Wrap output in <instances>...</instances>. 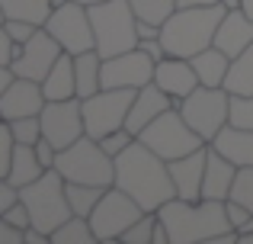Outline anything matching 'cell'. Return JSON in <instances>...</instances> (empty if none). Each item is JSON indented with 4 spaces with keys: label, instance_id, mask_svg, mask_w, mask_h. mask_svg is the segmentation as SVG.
Here are the masks:
<instances>
[{
    "label": "cell",
    "instance_id": "obj_1",
    "mask_svg": "<svg viewBox=\"0 0 253 244\" xmlns=\"http://www.w3.org/2000/svg\"><path fill=\"white\" fill-rule=\"evenodd\" d=\"M116 187L141 202L144 212H157L164 202H170L176 196V187H173L170 177V161L154 154L138 138L116 157Z\"/></svg>",
    "mask_w": 253,
    "mask_h": 244
},
{
    "label": "cell",
    "instance_id": "obj_2",
    "mask_svg": "<svg viewBox=\"0 0 253 244\" xmlns=\"http://www.w3.org/2000/svg\"><path fill=\"white\" fill-rule=\"evenodd\" d=\"M161 222L170 232V244H209L221 232H231L224 199H179L173 196L157 209Z\"/></svg>",
    "mask_w": 253,
    "mask_h": 244
},
{
    "label": "cell",
    "instance_id": "obj_3",
    "mask_svg": "<svg viewBox=\"0 0 253 244\" xmlns=\"http://www.w3.org/2000/svg\"><path fill=\"white\" fill-rule=\"evenodd\" d=\"M228 6L211 3V6H176V13L161 26V42L167 55L192 58L215 45V32L221 26Z\"/></svg>",
    "mask_w": 253,
    "mask_h": 244
},
{
    "label": "cell",
    "instance_id": "obj_4",
    "mask_svg": "<svg viewBox=\"0 0 253 244\" xmlns=\"http://www.w3.org/2000/svg\"><path fill=\"white\" fill-rule=\"evenodd\" d=\"M93 32H96V51L103 58L122 55V51L138 49V13L131 10L128 0H103L90 6Z\"/></svg>",
    "mask_w": 253,
    "mask_h": 244
},
{
    "label": "cell",
    "instance_id": "obj_5",
    "mask_svg": "<svg viewBox=\"0 0 253 244\" xmlns=\"http://www.w3.org/2000/svg\"><path fill=\"white\" fill-rule=\"evenodd\" d=\"M55 167L68 183H93V187H116V157L106 154L103 145L90 135H81L74 145L58 151Z\"/></svg>",
    "mask_w": 253,
    "mask_h": 244
},
{
    "label": "cell",
    "instance_id": "obj_6",
    "mask_svg": "<svg viewBox=\"0 0 253 244\" xmlns=\"http://www.w3.org/2000/svg\"><path fill=\"white\" fill-rule=\"evenodd\" d=\"M23 202L29 206L32 225L42 228L45 235L61 228L64 222L74 215L71 199H68V180L61 177L58 167H48L39 180H32L29 187H23Z\"/></svg>",
    "mask_w": 253,
    "mask_h": 244
},
{
    "label": "cell",
    "instance_id": "obj_7",
    "mask_svg": "<svg viewBox=\"0 0 253 244\" xmlns=\"http://www.w3.org/2000/svg\"><path fill=\"white\" fill-rule=\"evenodd\" d=\"M138 142H144L154 154H161L164 161H176V157H186V154H192V151H199L202 145H209L183 119V113H179L176 106L167 109L164 116H157V119L138 135Z\"/></svg>",
    "mask_w": 253,
    "mask_h": 244
},
{
    "label": "cell",
    "instance_id": "obj_8",
    "mask_svg": "<svg viewBox=\"0 0 253 244\" xmlns=\"http://www.w3.org/2000/svg\"><path fill=\"white\" fill-rule=\"evenodd\" d=\"M176 109L211 145L218 132L231 122V94L224 87H205V84H199L189 97L176 100Z\"/></svg>",
    "mask_w": 253,
    "mask_h": 244
},
{
    "label": "cell",
    "instance_id": "obj_9",
    "mask_svg": "<svg viewBox=\"0 0 253 244\" xmlns=\"http://www.w3.org/2000/svg\"><path fill=\"white\" fill-rule=\"evenodd\" d=\"M135 94H138V90H128V87H103L99 94L86 97V100H84V125H86V135L99 142L103 135L122 129V125L128 122Z\"/></svg>",
    "mask_w": 253,
    "mask_h": 244
},
{
    "label": "cell",
    "instance_id": "obj_10",
    "mask_svg": "<svg viewBox=\"0 0 253 244\" xmlns=\"http://www.w3.org/2000/svg\"><path fill=\"white\" fill-rule=\"evenodd\" d=\"M144 215L141 202L131 199L125 190L119 187H109L103 193V199L96 202V209L90 212V225H93V235L96 241H122V235L135 225L138 219Z\"/></svg>",
    "mask_w": 253,
    "mask_h": 244
},
{
    "label": "cell",
    "instance_id": "obj_11",
    "mask_svg": "<svg viewBox=\"0 0 253 244\" xmlns=\"http://www.w3.org/2000/svg\"><path fill=\"white\" fill-rule=\"evenodd\" d=\"M45 29L61 42L64 51L71 55H84V51L96 49V32H93V19H90V6L68 0L64 6H55V13L48 16Z\"/></svg>",
    "mask_w": 253,
    "mask_h": 244
},
{
    "label": "cell",
    "instance_id": "obj_12",
    "mask_svg": "<svg viewBox=\"0 0 253 244\" xmlns=\"http://www.w3.org/2000/svg\"><path fill=\"white\" fill-rule=\"evenodd\" d=\"M81 135H86L81 97L45 103V109H42V138H48V142L61 151V148H68V145H74Z\"/></svg>",
    "mask_w": 253,
    "mask_h": 244
},
{
    "label": "cell",
    "instance_id": "obj_13",
    "mask_svg": "<svg viewBox=\"0 0 253 244\" xmlns=\"http://www.w3.org/2000/svg\"><path fill=\"white\" fill-rule=\"evenodd\" d=\"M154 68L157 61L141 49L122 51V55L103 58V87H128V90H141L144 84L154 81Z\"/></svg>",
    "mask_w": 253,
    "mask_h": 244
},
{
    "label": "cell",
    "instance_id": "obj_14",
    "mask_svg": "<svg viewBox=\"0 0 253 244\" xmlns=\"http://www.w3.org/2000/svg\"><path fill=\"white\" fill-rule=\"evenodd\" d=\"M61 55H64L61 42H58V39L42 26V29H39L36 36L23 45L19 58L10 64V68L16 71L19 77H29V81H39V84H42L45 77L51 74V68L58 64V58H61Z\"/></svg>",
    "mask_w": 253,
    "mask_h": 244
},
{
    "label": "cell",
    "instance_id": "obj_15",
    "mask_svg": "<svg viewBox=\"0 0 253 244\" xmlns=\"http://www.w3.org/2000/svg\"><path fill=\"white\" fill-rule=\"evenodd\" d=\"M45 97L42 84L29 81V77H16V84H10L6 90H0V119H23V116H42Z\"/></svg>",
    "mask_w": 253,
    "mask_h": 244
},
{
    "label": "cell",
    "instance_id": "obj_16",
    "mask_svg": "<svg viewBox=\"0 0 253 244\" xmlns=\"http://www.w3.org/2000/svg\"><path fill=\"white\" fill-rule=\"evenodd\" d=\"M205 164H209V145L186 157L170 161V177L176 187L179 199H202V183H205Z\"/></svg>",
    "mask_w": 253,
    "mask_h": 244
},
{
    "label": "cell",
    "instance_id": "obj_17",
    "mask_svg": "<svg viewBox=\"0 0 253 244\" xmlns=\"http://www.w3.org/2000/svg\"><path fill=\"white\" fill-rule=\"evenodd\" d=\"M173 106H176V100H173L164 87H157V84L151 81V84H144V87L135 94V103H131V113H128V122L125 125H128L135 135H141L157 116H164Z\"/></svg>",
    "mask_w": 253,
    "mask_h": 244
},
{
    "label": "cell",
    "instance_id": "obj_18",
    "mask_svg": "<svg viewBox=\"0 0 253 244\" xmlns=\"http://www.w3.org/2000/svg\"><path fill=\"white\" fill-rule=\"evenodd\" d=\"M154 84L167 90L173 100H183V97H189L192 90L199 87V74H196L189 58L167 55L164 61H157V68H154Z\"/></svg>",
    "mask_w": 253,
    "mask_h": 244
},
{
    "label": "cell",
    "instance_id": "obj_19",
    "mask_svg": "<svg viewBox=\"0 0 253 244\" xmlns=\"http://www.w3.org/2000/svg\"><path fill=\"white\" fill-rule=\"evenodd\" d=\"M215 45L231 58H237L247 45H253V19L244 13V6L224 13L221 26H218V32H215Z\"/></svg>",
    "mask_w": 253,
    "mask_h": 244
},
{
    "label": "cell",
    "instance_id": "obj_20",
    "mask_svg": "<svg viewBox=\"0 0 253 244\" xmlns=\"http://www.w3.org/2000/svg\"><path fill=\"white\" fill-rule=\"evenodd\" d=\"M234 180H237V164L228 161L221 151H215L209 145V164H205L202 199H231Z\"/></svg>",
    "mask_w": 253,
    "mask_h": 244
},
{
    "label": "cell",
    "instance_id": "obj_21",
    "mask_svg": "<svg viewBox=\"0 0 253 244\" xmlns=\"http://www.w3.org/2000/svg\"><path fill=\"white\" fill-rule=\"evenodd\" d=\"M211 148L221 151L228 161H234L237 167H253V129H244V125H224L215 135Z\"/></svg>",
    "mask_w": 253,
    "mask_h": 244
},
{
    "label": "cell",
    "instance_id": "obj_22",
    "mask_svg": "<svg viewBox=\"0 0 253 244\" xmlns=\"http://www.w3.org/2000/svg\"><path fill=\"white\" fill-rule=\"evenodd\" d=\"M189 61L199 74V84H205V87H224V77L231 71V55H224L218 45H209L205 51L192 55Z\"/></svg>",
    "mask_w": 253,
    "mask_h": 244
},
{
    "label": "cell",
    "instance_id": "obj_23",
    "mask_svg": "<svg viewBox=\"0 0 253 244\" xmlns=\"http://www.w3.org/2000/svg\"><path fill=\"white\" fill-rule=\"evenodd\" d=\"M42 90L48 100H71V97H77V74H74V55L71 51H64L58 58L51 74L42 81Z\"/></svg>",
    "mask_w": 253,
    "mask_h": 244
},
{
    "label": "cell",
    "instance_id": "obj_24",
    "mask_svg": "<svg viewBox=\"0 0 253 244\" xmlns=\"http://www.w3.org/2000/svg\"><path fill=\"white\" fill-rule=\"evenodd\" d=\"M74 74H77V97L81 100L99 94L103 90V55L96 49L74 55Z\"/></svg>",
    "mask_w": 253,
    "mask_h": 244
},
{
    "label": "cell",
    "instance_id": "obj_25",
    "mask_svg": "<svg viewBox=\"0 0 253 244\" xmlns=\"http://www.w3.org/2000/svg\"><path fill=\"white\" fill-rule=\"evenodd\" d=\"M42 174H45V167H42V161H39V154H36V145H16L10 174H6L3 180L16 183V187L23 190V187H29L32 180H39Z\"/></svg>",
    "mask_w": 253,
    "mask_h": 244
},
{
    "label": "cell",
    "instance_id": "obj_26",
    "mask_svg": "<svg viewBox=\"0 0 253 244\" xmlns=\"http://www.w3.org/2000/svg\"><path fill=\"white\" fill-rule=\"evenodd\" d=\"M224 90L234 97H253V45L231 58V71L224 77Z\"/></svg>",
    "mask_w": 253,
    "mask_h": 244
},
{
    "label": "cell",
    "instance_id": "obj_27",
    "mask_svg": "<svg viewBox=\"0 0 253 244\" xmlns=\"http://www.w3.org/2000/svg\"><path fill=\"white\" fill-rule=\"evenodd\" d=\"M0 10H3V19H26V23L45 26L55 13V3L51 0H0Z\"/></svg>",
    "mask_w": 253,
    "mask_h": 244
},
{
    "label": "cell",
    "instance_id": "obj_28",
    "mask_svg": "<svg viewBox=\"0 0 253 244\" xmlns=\"http://www.w3.org/2000/svg\"><path fill=\"white\" fill-rule=\"evenodd\" d=\"M51 244H99V241H96V235H93L90 219H84V215H71L61 228L51 232Z\"/></svg>",
    "mask_w": 253,
    "mask_h": 244
},
{
    "label": "cell",
    "instance_id": "obj_29",
    "mask_svg": "<svg viewBox=\"0 0 253 244\" xmlns=\"http://www.w3.org/2000/svg\"><path fill=\"white\" fill-rule=\"evenodd\" d=\"M106 190H109V187H93V183H68V199H71L74 215L90 219V212L96 209V202L103 199Z\"/></svg>",
    "mask_w": 253,
    "mask_h": 244
},
{
    "label": "cell",
    "instance_id": "obj_30",
    "mask_svg": "<svg viewBox=\"0 0 253 244\" xmlns=\"http://www.w3.org/2000/svg\"><path fill=\"white\" fill-rule=\"evenodd\" d=\"M128 3L138 13V19H148V23H157V26L167 23L179 6L176 0H128Z\"/></svg>",
    "mask_w": 253,
    "mask_h": 244
},
{
    "label": "cell",
    "instance_id": "obj_31",
    "mask_svg": "<svg viewBox=\"0 0 253 244\" xmlns=\"http://www.w3.org/2000/svg\"><path fill=\"white\" fill-rule=\"evenodd\" d=\"M154 225H157V212H144L141 219L122 235V244H154Z\"/></svg>",
    "mask_w": 253,
    "mask_h": 244
},
{
    "label": "cell",
    "instance_id": "obj_32",
    "mask_svg": "<svg viewBox=\"0 0 253 244\" xmlns=\"http://www.w3.org/2000/svg\"><path fill=\"white\" fill-rule=\"evenodd\" d=\"M19 145H36L42 138V116H23V119H6Z\"/></svg>",
    "mask_w": 253,
    "mask_h": 244
},
{
    "label": "cell",
    "instance_id": "obj_33",
    "mask_svg": "<svg viewBox=\"0 0 253 244\" xmlns=\"http://www.w3.org/2000/svg\"><path fill=\"white\" fill-rule=\"evenodd\" d=\"M16 135H13L10 122H0V180L10 174V164H13V154H16Z\"/></svg>",
    "mask_w": 253,
    "mask_h": 244
},
{
    "label": "cell",
    "instance_id": "obj_34",
    "mask_svg": "<svg viewBox=\"0 0 253 244\" xmlns=\"http://www.w3.org/2000/svg\"><path fill=\"white\" fill-rule=\"evenodd\" d=\"M135 138H138L135 132H131L128 125H122V129H116V132H109V135H103V138H99V145H103V151H106V154L119 157V154H122V151L128 148L131 142H135Z\"/></svg>",
    "mask_w": 253,
    "mask_h": 244
},
{
    "label": "cell",
    "instance_id": "obj_35",
    "mask_svg": "<svg viewBox=\"0 0 253 244\" xmlns=\"http://www.w3.org/2000/svg\"><path fill=\"white\" fill-rule=\"evenodd\" d=\"M231 199L244 202L253 212V167H237V180H234V190H231Z\"/></svg>",
    "mask_w": 253,
    "mask_h": 244
},
{
    "label": "cell",
    "instance_id": "obj_36",
    "mask_svg": "<svg viewBox=\"0 0 253 244\" xmlns=\"http://www.w3.org/2000/svg\"><path fill=\"white\" fill-rule=\"evenodd\" d=\"M231 125L253 129V97H234L231 94Z\"/></svg>",
    "mask_w": 253,
    "mask_h": 244
},
{
    "label": "cell",
    "instance_id": "obj_37",
    "mask_svg": "<svg viewBox=\"0 0 253 244\" xmlns=\"http://www.w3.org/2000/svg\"><path fill=\"white\" fill-rule=\"evenodd\" d=\"M39 29H42V26L26 23V19H3V32H6V36H13L19 45H26V42H29V39L36 36Z\"/></svg>",
    "mask_w": 253,
    "mask_h": 244
},
{
    "label": "cell",
    "instance_id": "obj_38",
    "mask_svg": "<svg viewBox=\"0 0 253 244\" xmlns=\"http://www.w3.org/2000/svg\"><path fill=\"white\" fill-rule=\"evenodd\" d=\"M224 212H228V222L237 228V232H241V228H247V222L253 219V212L244 206V202H237V199H224Z\"/></svg>",
    "mask_w": 253,
    "mask_h": 244
},
{
    "label": "cell",
    "instance_id": "obj_39",
    "mask_svg": "<svg viewBox=\"0 0 253 244\" xmlns=\"http://www.w3.org/2000/svg\"><path fill=\"white\" fill-rule=\"evenodd\" d=\"M0 219H3V222H10V225H16V228H29V225H32L29 206H26L23 199H19L16 206H10V209H6V212H0Z\"/></svg>",
    "mask_w": 253,
    "mask_h": 244
},
{
    "label": "cell",
    "instance_id": "obj_40",
    "mask_svg": "<svg viewBox=\"0 0 253 244\" xmlns=\"http://www.w3.org/2000/svg\"><path fill=\"white\" fill-rule=\"evenodd\" d=\"M19 51H23V45H19L13 36H6V32L0 29V64H6V68H10V64L19 58Z\"/></svg>",
    "mask_w": 253,
    "mask_h": 244
},
{
    "label": "cell",
    "instance_id": "obj_41",
    "mask_svg": "<svg viewBox=\"0 0 253 244\" xmlns=\"http://www.w3.org/2000/svg\"><path fill=\"white\" fill-rule=\"evenodd\" d=\"M0 244H26V228H16L0 219Z\"/></svg>",
    "mask_w": 253,
    "mask_h": 244
},
{
    "label": "cell",
    "instance_id": "obj_42",
    "mask_svg": "<svg viewBox=\"0 0 253 244\" xmlns=\"http://www.w3.org/2000/svg\"><path fill=\"white\" fill-rule=\"evenodd\" d=\"M138 49L148 51V55L154 58V61H164V58H167V49H164L161 39H144V42H138Z\"/></svg>",
    "mask_w": 253,
    "mask_h": 244
},
{
    "label": "cell",
    "instance_id": "obj_43",
    "mask_svg": "<svg viewBox=\"0 0 253 244\" xmlns=\"http://www.w3.org/2000/svg\"><path fill=\"white\" fill-rule=\"evenodd\" d=\"M138 39H161V26L157 23H148V19H138Z\"/></svg>",
    "mask_w": 253,
    "mask_h": 244
},
{
    "label": "cell",
    "instance_id": "obj_44",
    "mask_svg": "<svg viewBox=\"0 0 253 244\" xmlns=\"http://www.w3.org/2000/svg\"><path fill=\"white\" fill-rule=\"evenodd\" d=\"M179 6H211V3H221V0H176Z\"/></svg>",
    "mask_w": 253,
    "mask_h": 244
},
{
    "label": "cell",
    "instance_id": "obj_45",
    "mask_svg": "<svg viewBox=\"0 0 253 244\" xmlns=\"http://www.w3.org/2000/svg\"><path fill=\"white\" fill-rule=\"evenodd\" d=\"M241 6H244V13L253 19V0H241Z\"/></svg>",
    "mask_w": 253,
    "mask_h": 244
},
{
    "label": "cell",
    "instance_id": "obj_46",
    "mask_svg": "<svg viewBox=\"0 0 253 244\" xmlns=\"http://www.w3.org/2000/svg\"><path fill=\"white\" fill-rule=\"evenodd\" d=\"M224 6H228V10H241V0H221Z\"/></svg>",
    "mask_w": 253,
    "mask_h": 244
},
{
    "label": "cell",
    "instance_id": "obj_47",
    "mask_svg": "<svg viewBox=\"0 0 253 244\" xmlns=\"http://www.w3.org/2000/svg\"><path fill=\"white\" fill-rule=\"evenodd\" d=\"M74 3H84V6H93V3H103V0H74Z\"/></svg>",
    "mask_w": 253,
    "mask_h": 244
},
{
    "label": "cell",
    "instance_id": "obj_48",
    "mask_svg": "<svg viewBox=\"0 0 253 244\" xmlns=\"http://www.w3.org/2000/svg\"><path fill=\"white\" fill-rule=\"evenodd\" d=\"M247 228H253V219H250V222H247ZM241 232H244V228H241Z\"/></svg>",
    "mask_w": 253,
    "mask_h": 244
}]
</instances>
